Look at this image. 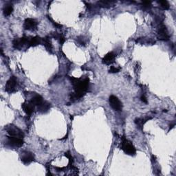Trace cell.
Instances as JSON below:
<instances>
[{"mask_svg": "<svg viewBox=\"0 0 176 176\" xmlns=\"http://www.w3.org/2000/svg\"><path fill=\"white\" fill-rule=\"evenodd\" d=\"M8 142L11 146L15 147H21L24 145L23 139L14 136L8 137Z\"/></svg>", "mask_w": 176, "mask_h": 176, "instance_id": "obj_10", "label": "cell"}, {"mask_svg": "<svg viewBox=\"0 0 176 176\" xmlns=\"http://www.w3.org/2000/svg\"><path fill=\"white\" fill-rule=\"evenodd\" d=\"M6 129L8 134L10 135V136L17 137V138L22 139L24 137V132L16 126L13 125V124H10V125L6 126Z\"/></svg>", "mask_w": 176, "mask_h": 176, "instance_id": "obj_4", "label": "cell"}, {"mask_svg": "<svg viewBox=\"0 0 176 176\" xmlns=\"http://www.w3.org/2000/svg\"><path fill=\"white\" fill-rule=\"evenodd\" d=\"M65 156H66L67 158L69 159V165L70 166V167H72V163H73V157L72 156L71 153L69 151H67L66 153H65Z\"/></svg>", "mask_w": 176, "mask_h": 176, "instance_id": "obj_21", "label": "cell"}, {"mask_svg": "<svg viewBox=\"0 0 176 176\" xmlns=\"http://www.w3.org/2000/svg\"><path fill=\"white\" fill-rule=\"evenodd\" d=\"M28 37L24 36L21 38H15L13 41V46L15 50H20L24 45H27Z\"/></svg>", "mask_w": 176, "mask_h": 176, "instance_id": "obj_6", "label": "cell"}, {"mask_svg": "<svg viewBox=\"0 0 176 176\" xmlns=\"http://www.w3.org/2000/svg\"><path fill=\"white\" fill-rule=\"evenodd\" d=\"M43 101H43V98H42L41 96L36 94V95L34 96V97H33L32 98L30 102L34 106H39L41 103H42Z\"/></svg>", "mask_w": 176, "mask_h": 176, "instance_id": "obj_17", "label": "cell"}, {"mask_svg": "<svg viewBox=\"0 0 176 176\" xmlns=\"http://www.w3.org/2000/svg\"><path fill=\"white\" fill-rule=\"evenodd\" d=\"M122 144H121V149L126 154L129 155H134L136 153V149L135 147L133 145L132 142L127 139L123 136L122 138Z\"/></svg>", "mask_w": 176, "mask_h": 176, "instance_id": "obj_2", "label": "cell"}, {"mask_svg": "<svg viewBox=\"0 0 176 176\" xmlns=\"http://www.w3.org/2000/svg\"><path fill=\"white\" fill-rule=\"evenodd\" d=\"M120 70V68H118V67L112 66L111 67H110L109 72V73H118V72H119Z\"/></svg>", "mask_w": 176, "mask_h": 176, "instance_id": "obj_24", "label": "cell"}, {"mask_svg": "<svg viewBox=\"0 0 176 176\" xmlns=\"http://www.w3.org/2000/svg\"><path fill=\"white\" fill-rule=\"evenodd\" d=\"M116 56V55L114 54V52H109L106 55H105V57L103 58L102 61H103V63L105 65H111L112 63H114V61H115Z\"/></svg>", "mask_w": 176, "mask_h": 176, "instance_id": "obj_12", "label": "cell"}, {"mask_svg": "<svg viewBox=\"0 0 176 176\" xmlns=\"http://www.w3.org/2000/svg\"><path fill=\"white\" fill-rule=\"evenodd\" d=\"M50 103H49L47 101H43L39 105L37 106V110L40 113L44 114L48 112L50 109Z\"/></svg>", "mask_w": 176, "mask_h": 176, "instance_id": "obj_14", "label": "cell"}, {"mask_svg": "<svg viewBox=\"0 0 176 176\" xmlns=\"http://www.w3.org/2000/svg\"><path fill=\"white\" fill-rule=\"evenodd\" d=\"M21 160L24 165H29L34 160V154L30 151H24L21 153Z\"/></svg>", "mask_w": 176, "mask_h": 176, "instance_id": "obj_8", "label": "cell"}, {"mask_svg": "<svg viewBox=\"0 0 176 176\" xmlns=\"http://www.w3.org/2000/svg\"><path fill=\"white\" fill-rule=\"evenodd\" d=\"M42 42L43 39H41L39 36H34V37H28L27 48H30V47H35L41 44Z\"/></svg>", "mask_w": 176, "mask_h": 176, "instance_id": "obj_11", "label": "cell"}, {"mask_svg": "<svg viewBox=\"0 0 176 176\" xmlns=\"http://www.w3.org/2000/svg\"><path fill=\"white\" fill-rule=\"evenodd\" d=\"M157 39L161 41H168L169 39V35L168 34L167 28L165 25L160 26L158 31H157Z\"/></svg>", "mask_w": 176, "mask_h": 176, "instance_id": "obj_7", "label": "cell"}, {"mask_svg": "<svg viewBox=\"0 0 176 176\" xmlns=\"http://www.w3.org/2000/svg\"><path fill=\"white\" fill-rule=\"evenodd\" d=\"M18 85L17 79L15 77H11L9 81L6 82L5 86V90L6 92L9 94H12L15 92L17 91V87Z\"/></svg>", "mask_w": 176, "mask_h": 176, "instance_id": "obj_3", "label": "cell"}, {"mask_svg": "<svg viewBox=\"0 0 176 176\" xmlns=\"http://www.w3.org/2000/svg\"><path fill=\"white\" fill-rule=\"evenodd\" d=\"M77 41L80 45H81V46H85V41H84L83 37L82 36H78V37H77Z\"/></svg>", "mask_w": 176, "mask_h": 176, "instance_id": "obj_25", "label": "cell"}, {"mask_svg": "<svg viewBox=\"0 0 176 176\" xmlns=\"http://www.w3.org/2000/svg\"><path fill=\"white\" fill-rule=\"evenodd\" d=\"M70 119H71L72 120L74 119V116H70Z\"/></svg>", "mask_w": 176, "mask_h": 176, "instance_id": "obj_30", "label": "cell"}, {"mask_svg": "<svg viewBox=\"0 0 176 176\" xmlns=\"http://www.w3.org/2000/svg\"><path fill=\"white\" fill-rule=\"evenodd\" d=\"M157 3L159 4L160 7L163 10H169V4L167 1H157Z\"/></svg>", "mask_w": 176, "mask_h": 176, "instance_id": "obj_20", "label": "cell"}, {"mask_svg": "<svg viewBox=\"0 0 176 176\" xmlns=\"http://www.w3.org/2000/svg\"><path fill=\"white\" fill-rule=\"evenodd\" d=\"M151 118H147L146 119H144V118H136V119L134 120V122L137 125V127H138V128L142 130L145 122L148 121L149 120H151Z\"/></svg>", "mask_w": 176, "mask_h": 176, "instance_id": "obj_16", "label": "cell"}, {"mask_svg": "<svg viewBox=\"0 0 176 176\" xmlns=\"http://www.w3.org/2000/svg\"><path fill=\"white\" fill-rule=\"evenodd\" d=\"M59 40V43H60L61 45H63V44H64V42L65 41V38L64 37V36L61 34Z\"/></svg>", "mask_w": 176, "mask_h": 176, "instance_id": "obj_27", "label": "cell"}, {"mask_svg": "<svg viewBox=\"0 0 176 176\" xmlns=\"http://www.w3.org/2000/svg\"><path fill=\"white\" fill-rule=\"evenodd\" d=\"M43 43H44V45L45 46V47H46L47 50L49 51V52H52V45L50 38H49L48 36H46V37L43 39Z\"/></svg>", "mask_w": 176, "mask_h": 176, "instance_id": "obj_18", "label": "cell"}, {"mask_svg": "<svg viewBox=\"0 0 176 176\" xmlns=\"http://www.w3.org/2000/svg\"><path fill=\"white\" fill-rule=\"evenodd\" d=\"M21 107L24 112H25L27 115L30 116L34 112V107H35V106H34L30 102H29V103H24L22 104Z\"/></svg>", "mask_w": 176, "mask_h": 176, "instance_id": "obj_13", "label": "cell"}, {"mask_svg": "<svg viewBox=\"0 0 176 176\" xmlns=\"http://www.w3.org/2000/svg\"><path fill=\"white\" fill-rule=\"evenodd\" d=\"M109 105L115 111H121L122 109V104L119 99L115 96L112 95L109 99Z\"/></svg>", "mask_w": 176, "mask_h": 176, "instance_id": "obj_5", "label": "cell"}, {"mask_svg": "<svg viewBox=\"0 0 176 176\" xmlns=\"http://www.w3.org/2000/svg\"><path fill=\"white\" fill-rule=\"evenodd\" d=\"M13 5L11 4H6L3 9L4 15L6 17L11 15V13H13Z\"/></svg>", "mask_w": 176, "mask_h": 176, "instance_id": "obj_19", "label": "cell"}, {"mask_svg": "<svg viewBox=\"0 0 176 176\" xmlns=\"http://www.w3.org/2000/svg\"><path fill=\"white\" fill-rule=\"evenodd\" d=\"M48 18L49 19V20H50L51 21H52V24L53 25H54V26L55 28H61V27H62V25H61V24H58V23H57V22H55L54 20H53L52 18H51L50 16H48Z\"/></svg>", "mask_w": 176, "mask_h": 176, "instance_id": "obj_23", "label": "cell"}, {"mask_svg": "<svg viewBox=\"0 0 176 176\" xmlns=\"http://www.w3.org/2000/svg\"><path fill=\"white\" fill-rule=\"evenodd\" d=\"M142 6L143 9H149L151 8V1H142Z\"/></svg>", "mask_w": 176, "mask_h": 176, "instance_id": "obj_22", "label": "cell"}, {"mask_svg": "<svg viewBox=\"0 0 176 176\" xmlns=\"http://www.w3.org/2000/svg\"><path fill=\"white\" fill-rule=\"evenodd\" d=\"M69 80L74 86L75 92L74 94L77 96V99H79L83 97L87 92L89 88V79L88 78L81 80L74 77H69Z\"/></svg>", "mask_w": 176, "mask_h": 176, "instance_id": "obj_1", "label": "cell"}, {"mask_svg": "<svg viewBox=\"0 0 176 176\" xmlns=\"http://www.w3.org/2000/svg\"><path fill=\"white\" fill-rule=\"evenodd\" d=\"M155 160H156V157H155V155H152V160L155 161Z\"/></svg>", "mask_w": 176, "mask_h": 176, "instance_id": "obj_29", "label": "cell"}, {"mask_svg": "<svg viewBox=\"0 0 176 176\" xmlns=\"http://www.w3.org/2000/svg\"><path fill=\"white\" fill-rule=\"evenodd\" d=\"M38 22L35 19L32 18H28L25 20L24 24V28L27 30H35L37 28Z\"/></svg>", "mask_w": 176, "mask_h": 176, "instance_id": "obj_9", "label": "cell"}, {"mask_svg": "<svg viewBox=\"0 0 176 176\" xmlns=\"http://www.w3.org/2000/svg\"><path fill=\"white\" fill-rule=\"evenodd\" d=\"M116 1H99L97 2V4L99 7L105 8V9H109V8L113 7L115 5Z\"/></svg>", "mask_w": 176, "mask_h": 176, "instance_id": "obj_15", "label": "cell"}, {"mask_svg": "<svg viewBox=\"0 0 176 176\" xmlns=\"http://www.w3.org/2000/svg\"><path fill=\"white\" fill-rule=\"evenodd\" d=\"M140 100H141V101L142 102H143V103H148V101H147V98H146V97H145V95H142L140 97Z\"/></svg>", "mask_w": 176, "mask_h": 176, "instance_id": "obj_28", "label": "cell"}, {"mask_svg": "<svg viewBox=\"0 0 176 176\" xmlns=\"http://www.w3.org/2000/svg\"><path fill=\"white\" fill-rule=\"evenodd\" d=\"M61 35V34L57 33V32H52V33L51 34V36H52L53 38H54L55 39H59Z\"/></svg>", "mask_w": 176, "mask_h": 176, "instance_id": "obj_26", "label": "cell"}]
</instances>
